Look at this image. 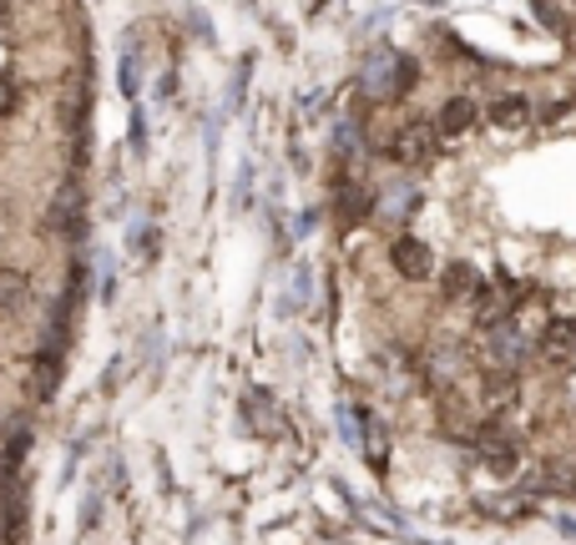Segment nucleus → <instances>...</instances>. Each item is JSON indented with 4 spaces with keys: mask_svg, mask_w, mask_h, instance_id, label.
<instances>
[{
    "mask_svg": "<svg viewBox=\"0 0 576 545\" xmlns=\"http://www.w3.org/2000/svg\"><path fill=\"white\" fill-rule=\"evenodd\" d=\"M92 45L76 0H0V545L76 339L92 243Z\"/></svg>",
    "mask_w": 576,
    "mask_h": 545,
    "instance_id": "nucleus-1",
    "label": "nucleus"
}]
</instances>
